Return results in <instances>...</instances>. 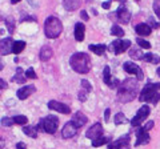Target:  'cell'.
<instances>
[{
    "label": "cell",
    "instance_id": "cell-1",
    "mask_svg": "<svg viewBox=\"0 0 160 149\" xmlns=\"http://www.w3.org/2000/svg\"><path fill=\"white\" fill-rule=\"evenodd\" d=\"M136 96H138V80L129 77L119 84L118 100L120 103H129Z\"/></svg>",
    "mask_w": 160,
    "mask_h": 149
},
{
    "label": "cell",
    "instance_id": "cell-2",
    "mask_svg": "<svg viewBox=\"0 0 160 149\" xmlns=\"http://www.w3.org/2000/svg\"><path fill=\"white\" fill-rule=\"evenodd\" d=\"M69 64L75 72L78 73H88L91 71V57L88 53L84 52H76L73 53L69 59Z\"/></svg>",
    "mask_w": 160,
    "mask_h": 149
},
{
    "label": "cell",
    "instance_id": "cell-3",
    "mask_svg": "<svg viewBox=\"0 0 160 149\" xmlns=\"http://www.w3.org/2000/svg\"><path fill=\"white\" fill-rule=\"evenodd\" d=\"M160 83H148L147 85H144L142 93L139 96V100L142 103H152V104H158L160 100Z\"/></svg>",
    "mask_w": 160,
    "mask_h": 149
},
{
    "label": "cell",
    "instance_id": "cell-4",
    "mask_svg": "<svg viewBox=\"0 0 160 149\" xmlns=\"http://www.w3.org/2000/svg\"><path fill=\"white\" fill-rule=\"evenodd\" d=\"M63 31V24L55 16H49L44 22V33L48 39H56Z\"/></svg>",
    "mask_w": 160,
    "mask_h": 149
},
{
    "label": "cell",
    "instance_id": "cell-5",
    "mask_svg": "<svg viewBox=\"0 0 160 149\" xmlns=\"http://www.w3.org/2000/svg\"><path fill=\"white\" fill-rule=\"evenodd\" d=\"M42 121H43V128H44V132H46V133L53 135V133L58 131L59 118L55 117L53 115H48L47 117H44Z\"/></svg>",
    "mask_w": 160,
    "mask_h": 149
},
{
    "label": "cell",
    "instance_id": "cell-6",
    "mask_svg": "<svg viewBox=\"0 0 160 149\" xmlns=\"http://www.w3.org/2000/svg\"><path fill=\"white\" fill-rule=\"evenodd\" d=\"M129 47H131V41L129 40H115L109 44L108 49L115 55H120L124 51H127Z\"/></svg>",
    "mask_w": 160,
    "mask_h": 149
},
{
    "label": "cell",
    "instance_id": "cell-7",
    "mask_svg": "<svg viewBox=\"0 0 160 149\" xmlns=\"http://www.w3.org/2000/svg\"><path fill=\"white\" fill-rule=\"evenodd\" d=\"M149 112H151V109H149V107H147V105H144V107L140 108L139 111H138V113H136V116H135L132 120H131L132 128L140 127V124H142V123L149 116Z\"/></svg>",
    "mask_w": 160,
    "mask_h": 149
},
{
    "label": "cell",
    "instance_id": "cell-8",
    "mask_svg": "<svg viewBox=\"0 0 160 149\" xmlns=\"http://www.w3.org/2000/svg\"><path fill=\"white\" fill-rule=\"evenodd\" d=\"M123 68H124V71H126L127 73H129V74H136V80H143L144 79L143 71L140 69L139 65H136V64L127 61V63L123 64Z\"/></svg>",
    "mask_w": 160,
    "mask_h": 149
},
{
    "label": "cell",
    "instance_id": "cell-9",
    "mask_svg": "<svg viewBox=\"0 0 160 149\" xmlns=\"http://www.w3.org/2000/svg\"><path fill=\"white\" fill-rule=\"evenodd\" d=\"M129 135L122 136L118 140L108 144V149H129Z\"/></svg>",
    "mask_w": 160,
    "mask_h": 149
},
{
    "label": "cell",
    "instance_id": "cell-10",
    "mask_svg": "<svg viewBox=\"0 0 160 149\" xmlns=\"http://www.w3.org/2000/svg\"><path fill=\"white\" fill-rule=\"evenodd\" d=\"M149 140H151V137H149L148 132L143 127H138V131H136V142H135V147L146 145V144L149 142Z\"/></svg>",
    "mask_w": 160,
    "mask_h": 149
},
{
    "label": "cell",
    "instance_id": "cell-11",
    "mask_svg": "<svg viewBox=\"0 0 160 149\" xmlns=\"http://www.w3.org/2000/svg\"><path fill=\"white\" fill-rule=\"evenodd\" d=\"M48 108L52 109V111H56V112H59V113H63V115H68V113H71V108H69L67 104L59 103V101H56V100L48 101Z\"/></svg>",
    "mask_w": 160,
    "mask_h": 149
},
{
    "label": "cell",
    "instance_id": "cell-12",
    "mask_svg": "<svg viewBox=\"0 0 160 149\" xmlns=\"http://www.w3.org/2000/svg\"><path fill=\"white\" fill-rule=\"evenodd\" d=\"M102 135H103V127L100 123L93 124V125L86 132V136H87V138H89V140H95V138L100 137Z\"/></svg>",
    "mask_w": 160,
    "mask_h": 149
},
{
    "label": "cell",
    "instance_id": "cell-13",
    "mask_svg": "<svg viewBox=\"0 0 160 149\" xmlns=\"http://www.w3.org/2000/svg\"><path fill=\"white\" fill-rule=\"evenodd\" d=\"M78 129H79V128L75 125L72 121H69V123H67L66 125H64L63 131H62V136H63L64 138H72L73 136H76Z\"/></svg>",
    "mask_w": 160,
    "mask_h": 149
},
{
    "label": "cell",
    "instance_id": "cell-14",
    "mask_svg": "<svg viewBox=\"0 0 160 149\" xmlns=\"http://www.w3.org/2000/svg\"><path fill=\"white\" fill-rule=\"evenodd\" d=\"M35 92H36V88H35V85H24V87H22L16 92V96H18L19 100H26L27 97H29Z\"/></svg>",
    "mask_w": 160,
    "mask_h": 149
},
{
    "label": "cell",
    "instance_id": "cell-15",
    "mask_svg": "<svg viewBox=\"0 0 160 149\" xmlns=\"http://www.w3.org/2000/svg\"><path fill=\"white\" fill-rule=\"evenodd\" d=\"M13 40L11 37H6L3 39V40H0V53L3 55V56H6V55H9L12 52V47H13Z\"/></svg>",
    "mask_w": 160,
    "mask_h": 149
},
{
    "label": "cell",
    "instance_id": "cell-16",
    "mask_svg": "<svg viewBox=\"0 0 160 149\" xmlns=\"http://www.w3.org/2000/svg\"><path fill=\"white\" fill-rule=\"evenodd\" d=\"M116 16H118V19H119V22L123 23V24H128L129 20H131V12H129L124 6H122V7L118 8Z\"/></svg>",
    "mask_w": 160,
    "mask_h": 149
},
{
    "label": "cell",
    "instance_id": "cell-17",
    "mask_svg": "<svg viewBox=\"0 0 160 149\" xmlns=\"http://www.w3.org/2000/svg\"><path fill=\"white\" fill-rule=\"evenodd\" d=\"M71 121H72L78 128H82L83 125H86V124H87L88 118H87V116L84 115V113H82V112H76V113L73 115V117H72V120H71Z\"/></svg>",
    "mask_w": 160,
    "mask_h": 149
},
{
    "label": "cell",
    "instance_id": "cell-18",
    "mask_svg": "<svg viewBox=\"0 0 160 149\" xmlns=\"http://www.w3.org/2000/svg\"><path fill=\"white\" fill-rule=\"evenodd\" d=\"M135 31H136V33L139 35V36H148V35H151L152 32V28L148 26V24H138L136 27H135Z\"/></svg>",
    "mask_w": 160,
    "mask_h": 149
},
{
    "label": "cell",
    "instance_id": "cell-19",
    "mask_svg": "<svg viewBox=\"0 0 160 149\" xmlns=\"http://www.w3.org/2000/svg\"><path fill=\"white\" fill-rule=\"evenodd\" d=\"M84 32H86V27H84L83 23L75 24V39H76V41L84 40Z\"/></svg>",
    "mask_w": 160,
    "mask_h": 149
},
{
    "label": "cell",
    "instance_id": "cell-20",
    "mask_svg": "<svg viewBox=\"0 0 160 149\" xmlns=\"http://www.w3.org/2000/svg\"><path fill=\"white\" fill-rule=\"evenodd\" d=\"M39 57H40V60L42 61H48L49 59L52 57V48L48 47V46H44L42 49H40Z\"/></svg>",
    "mask_w": 160,
    "mask_h": 149
},
{
    "label": "cell",
    "instance_id": "cell-21",
    "mask_svg": "<svg viewBox=\"0 0 160 149\" xmlns=\"http://www.w3.org/2000/svg\"><path fill=\"white\" fill-rule=\"evenodd\" d=\"M80 3H82L80 0H64L63 6L67 11H75V9H78L80 7Z\"/></svg>",
    "mask_w": 160,
    "mask_h": 149
},
{
    "label": "cell",
    "instance_id": "cell-22",
    "mask_svg": "<svg viewBox=\"0 0 160 149\" xmlns=\"http://www.w3.org/2000/svg\"><path fill=\"white\" fill-rule=\"evenodd\" d=\"M89 51H92L95 55H104V52H106L107 47L104 46V44H89Z\"/></svg>",
    "mask_w": 160,
    "mask_h": 149
},
{
    "label": "cell",
    "instance_id": "cell-23",
    "mask_svg": "<svg viewBox=\"0 0 160 149\" xmlns=\"http://www.w3.org/2000/svg\"><path fill=\"white\" fill-rule=\"evenodd\" d=\"M27 80V77H26V72L23 71L22 68H18L16 69V74L12 77V81H16L19 84H24Z\"/></svg>",
    "mask_w": 160,
    "mask_h": 149
},
{
    "label": "cell",
    "instance_id": "cell-24",
    "mask_svg": "<svg viewBox=\"0 0 160 149\" xmlns=\"http://www.w3.org/2000/svg\"><path fill=\"white\" fill-rule=\"evenodd\" d=\"M142 60H143V61H147V63L158 64V63L160 61V57L158 56V55H155V53H144Z\"/></svg>",
    "mask_w": 160,
    "mask_h": 149
},
{
    "label": "cell",
    "instance_id": "cell-25",
    "mask_svg": "<svg viewBox=\"0 0 160 149\" xmlns=\"http://www.w3.org/2000/svg\"><path fill=\"white\" fill-rule=\"evenodd\" d=\"M143 55L144 53H142V51H140L139 48H131L129 49V57L133 59V60H142Z\"/></svg>",
    "mask_w": 160,
    "mask_h": 149
},
{
    "label": "cell",
    "instance_id": "cell-26",
    "mask_svg": "<svg viewBox=\"0 0 160 149\" xmlns=\"http://www.w3.org/2000/svg\"><path fill=\"white\" fill-rule=\"evenodd\" d=\"M109 141H111V138L109 137H98V138H95V140H92V145L95 147V148H98V147H102V145H104V144H108Z\"/></svg>",
    "mask_w": 160,
    "mask_h": 149
},
{
    "label": "cell",
    "instance_id": "cell-27",
    "mask_svg": "<svg viewBox=\"0 0 160 149\" xmlns=\"http://www.w3.org/2000/svg\"><path fill=\"white\" fill-rule=\"evenodd\" d=\"M24 48H26V43H24L23 40H18V41H15V43H13L12 52H13V53H20Z\"/></svg>",
    "mask_w": 160,
    "mask_h": 149
},
{
    "label": "cell",
    "instance_id": "cell-28",
    "mask_svg": "<svg viewBox=\"0 0 160 149\" xmlns=\"http://www.w3.org/2000/svg\"><path fill=\"white\" fill-rule=\"evenodd\" d=\"M23 132L26 133L27 136L31 137V138H36V137H38V131L35 129V127H29V125L24 127V128H23Z\"/></svg>",
    "mask_w": 160,
    "mask_h": 149
},
{
    "label": "cell",
    "instance_id": "cell-29",
    "mask_svg": "<svg viewBox=\"0 0 160 149\" xmlns=\"http://www.w3.org/2000/svg\"><path fill=\"white\" fill-rule=\"evenodd\" d=\"M127 121H128L127 117L124 116V113H122V112L116 113V115H115V117H113V123L116 124V125H120V124H126Z\"/></svg>",
    "mask_w": 160,
    "mask_h": 149
},
{
    "label": "cell",
    "instance_id": "cell-30",
    "mask_svg": "<svg viewBox=\"0 0 160 149\" xmlns=\"http://www.w3.org/2000/svg\"><path fill=\"white\" fill-rule=\"evenodd\" d=\"M103 80H104V83L107 84V85L109 87L111 85V71H109V67H106L104 68V72H103Z\"/></svg>",
    "mask_w": 160,
    "mask_h": 149
},
{
    "label": "cell",
    "instance_id": "cell-31",
    "mask_svg": "<svg viewBox=\"0 0 160 149\" xmlns=\"http://www.w3.org/2000/svg\"><path fill=\"white\" fill-rule=\"evenodd\" d=\"M4 23H6V26L8 28V32L9 33H13L15 31V22H13V17L12 16H8L6 20H4Z\"/></svg>",
    "mask_w": 160,
    "mask_h": 149
},
{
    "label": "cell",
    "instance_id": "cell-32",
    "mask_svg": "<svg viewBox=\"0 0 160 149\" xmlns=\"http://www.w3.org/2000/svg\"><path fill=\"white\" fill-rule=\"evenodd\" d=\"M111 33L113 35V36H123L124 35V31H123V28L122 27H119V26H112L111 28Z\"/></svg>",
    "mask_w": 160,
    "mask_h": 149
},
{
    "label": "cell",
    "instance_id": "cell-33",
    "mask_svg": "<svg viewBox=\"0 0 160 149\" xmlns=\"http://www.w3.org/2000/svg\"><path fill=\"white\" fill-rule=\"evenodd\" d=\"M13 121H15V124H19V125H24V124H27L28 118L26 116H23V115H19V116L13 117Z\"/></svg>",
    "mask_w": 160,
    "mask_h": 149
},
{
    "label": "cell",
    "instance_id": "cell-34",
    "mask_svg": "<svg viewBox=\"0 0 160 149\" xmlns=\"http://www.w3.org/2000/svg\"><path fill=\"white\" fill-rule=\"evenodd\" d=\"M136 43L139 44V47H142V48H146V49H149V48H151V44H149L147 40L142 39V37H138V39H136Z\"/></svg>",
    "mask_w": 160,
    "mask_h": 149
},
{
    "label": "cell",
    "instance_id": "cell-35",
    "mask_svg": "<svg viewBox=\"0 0 160 149\" xmlns=\"http://www.w3.org/2000/svg\"><path fill=\"white\" fill-rule=\"evenodd\" d=\"M15 121H13V117H4L2 118V125L3 127H11L13 125Z\"/></svg>",
    "mask_w": 160,
    "mask_h": 149
},
{
    "label": "cell",
    "instance_id": "cell-36",
    "mask_svg": "<svg viewBox=\"0 0 160 149\" xmlns=\"http://www.w3.org/2000/svg\"><path fill=\"white\" fill-rule=\"evenodd\" d=\"M26 77L27 79H32V80H35L38 76H36V73H35L33 71V68H28L27 71H26Z\"/></svg>",
    "mask_w": 160,
    "mask_h": 149
},
{
    "label": "cell",
    "instance_id": "cell-37",
    "mask_svg": "<svg viewBox=\"0 0 160 149\" xmlns=\"http://www.w3.org/2000/svg\"><path fill=\"white\" fill-rule=\"evenodd\" d=\"M153 11L160 19V0H153Z\"/></svg>",
    "mask_w": 160,
    "mask_h": 149
},
{
    "label": "cell",
    "instance_id": "cell-38",
    "mask_svg": "<svg viewBox=\"0 0 160 149\" xmlns=\"http://www.w3.org/2000/svg\"><path fill=\"white\" fill-rule=\"evenodd\" d=\"M80 84H82V87H83L84 89H86L87 92H89V91H91V89H92L91 84H89V81H88V80H86V79H83V80L80 81Z\"/></svg>",
    "mask_w": 160,
    "mask_h": 149
},
{
    "label": "cell",
    "instance_id": "cell-39",
    "mask_svg": "<svg viewBox=\"0 0 160 149\" xmlns=\"http://www.w3.org/2000/svg\"><path fill=\"white\" fill-rule=\"evenodd\" d=\"M87 95H88V92L86 91V89H84V91H80V92H79V95H78L79 100L82 101V103H83V101H86V100H87Z\"/></svg>",
    "mask_w": 160,
    "mask_h": 149
},
{
    "label": "cell",
    "instance_id": "cell-40",
    "mask_svg": "<svg viewBox=\"0 0 160 149\" xmlns=\"http://www.w3.org/2000/svg\"><path fill=\"white\" fill-rule=\"evenodd\" d=\"M148 22H149V26H151V28H155V29H156V28H159V26H160L158 22H155V20H153V17H149V19H148Z\"/></svg>",
    "mask_w": 160,
    "mask_h": 149
},
{
    "label": "cell",
    "instance_id": "cell-41",
    "mask_svg": "<svg viewBox=\"0 0 160 149\" xmlns=\"http://www.w3.org/2000/svg\"><path fill=\"white\" fill-rule=\"evenodd\" d=\"M153 125H155V123H153V121H148V123H147V124H146V125H144L143 128H144V129H146V131L148 132V131H151Z\"/></svg>",
    "mask_w": 160,
    "mask_h": 149
},
{
    "label": "cell",
    "instance_id": "cell-42",
    "mask_svg": "<svg viewBox=\"0 0 160 149\" xmlns=\"http://www.w3.org/2000/svg\"><path fill=\"white\" fill-rule=\"evenodd\" d=\"M109 113H111V109L107 108V109H106V112H104V121H106V123L109 121Z\"/></svg>",
    "mask_w": 160,
    "mask_h": 149
},
{
    "label": "cell",
    "instance_id": "cell-43",
    "mask_svg": "<svg viewBox=\"0 0 160 149\" xmlns=\"http://www.w3.org/2000/svg\"><path fill=\"white\" fill-rule=\"evenodd\" d=\"M80 16H82V19H83V20H84V22H87V20H88V19H89V17H88V15H87V12H86V11H80Z\"/></svg>",
    "mask_w": 160,
    "mask_h": 149
},
{
    "label": "cell",
    "instance_id": "cell-44",
    "mask_svg": "<svg viewBox=\"0 0 160 149\" xmlns=\"http://www.w3.org/2000/svg\"><path fill=\"white\" fill-rule=\"evenodd\" d=\"M16 149H27V145L24 142H18L16 144Z\"/></svg>",
    "mask_w": 160,
    "mask_h": 149
},
{
    "label": "cell",
    "instance_id": "cell-45",
    "mask_svg": "<svg viewBox=\"0 0 160 149\" xmlns=\"http://www.w3.org/2000/svg\"><path fill=\"white\" fill-rule=\"evenodd\" d=\"M6 88H7V83L3 79H0V89H6Z\"/></svg>",
    "mask_w": 160,
    "mask_h": 149
},
{
    "label": "cell",
    "instance_id": "cell-46",
    "mask_svg": "<svg viewBox=\"0 0 160 149\" xmlns=\"http://www.w3.org/2000/svg\"><path fill=\"white\" fill-rule=\"evenodd\" d=\"M102 6H103V8H104V9H108V8H109V6H111V4H109V2H106V3H103Z\"/></svg>",
    "mask_w": 160,
    "mask_h": 149
},
{
    "label": "cell",
    "instance_id": "cell-47",
    "mask_svg": "<svg viewBox=\"0 0 160 149\" xmlns=\"http://www.w3.org/2000/svg\"><path fill=\"white\" fill-rule=\"evenodd\" d=\"M4 145H6V141H4V140H3V138H2V137H0V149H2V148H3Z\"/></svg>",
    "mask_w": 160,
    "mask_h": 149
},
{
    "label": "cell",
    "instance_id": "cell-48",
    "mask_svg": "<svg viewBox=\"0 0 160 149\" xmlns=\"http://www.w3.org/2000/svg\"><path fill=\"white\" fill-rule=\"evenodd\" d=\"M20 2H22V0H11V4H18Z\"/></svg>",
    "mask_w": 160,
    "mask_h": 149
},
{
    "label": "cell",
    "instance_id": "cell-49",
    "mask_svg": "<svg viewBox=\"0 0 160 149\" xmlns=\"http://www.w3.org/2000/svg\"><path fill=\"white\" fill-rule=\"evenodd\" d=\"M3 68H4V64H3V61H2V60H0V71H2Z\"/></svg>",
    "mask_w": 160,
    "mask_h": 149
},
{
    "label": "cell",
    "instance_id": "cell-50",
    "mask_svg": "<svg viewBox=\"0 0 160 149\" xmlns=\"http://www.w3.org/2000/svg\"><path fill=\"white\" fill-rule=\"evenodd\" d=\"M115 2H119V3H123L124 4V3H126V0H115Z\"/></svg>",
    "mask_w": 160,
    "mask_h": 149
},
{
    "label": "cell",
    "instance_id": "cell-51",
    "mask_svg": "<svg viewBox=\"0 0 160 149\" xmlns=\"http://www.w3.org/2000/svg\"><path fill=\"white\" fill-rule=\"evenodd\" d=\"M158 76H159V77H160V67H159V68H158Z\"/></svg>",
    "mask_w": 160,
    "mask_h": 149
},
{
    "label": "cell",
    "instance_id": "cell-52",
    "mask_svg": "<svg viewBox=\"0 0 160 149\" xmlns=\"http://www.w3.org/2000/svg\"><path fill=\"white\" fill-rule=\"evenodd\" d=\"M2 20H3V19H2V16H0V22H2Z\"/></svg>",
    "mask_w": 160,
    "mask_h": 149
},
{
    "label": "cell",
    "instance_id": "cell-53",
    "mask_svg": "<svg viewBox=\"0 0 160 149\" xmlns=\"http://www.w3.org/2000/svg\"><path fill=\"white\" fill-rule=\"evenodd\" d=\"M138 2H139V0H138Z\"/></svg>",
    "mask_w": 160,
    "mask_h": 149
}]
</instances>
